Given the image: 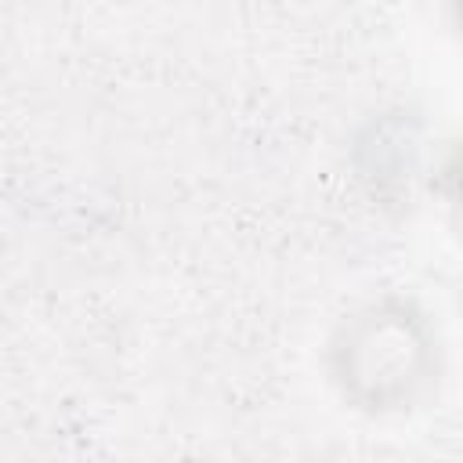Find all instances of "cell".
<instances>
[{
  "mask_svg": "<svg viewBox=\"0 0 463 463\" xmlns=\"http://www.w3.org/2000/svg\"><path fill=\"white\" fill-rule=\"evenodd\" d=\"M333 358L344 394L369 409H402L430 373V336L409 307L373 304L344 322Z\"/></svg>",
  "mask_w": 463,
  "mask_h": 463,
  "instance_id": "6da1fadb",
  "label": "cell"
}]
</instances>
